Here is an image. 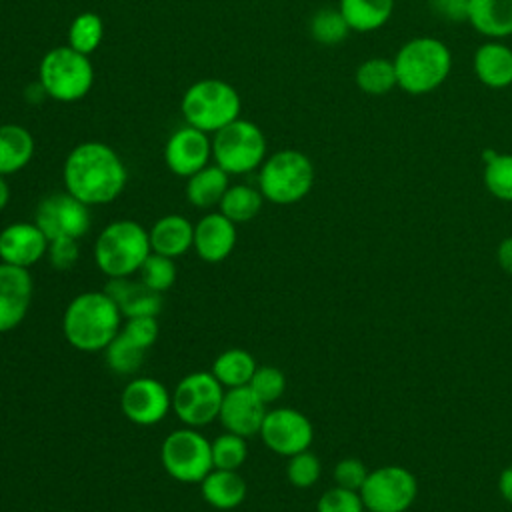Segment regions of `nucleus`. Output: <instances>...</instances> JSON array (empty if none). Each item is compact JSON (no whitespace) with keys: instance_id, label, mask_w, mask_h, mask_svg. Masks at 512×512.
Segmentation results:
<instances>
[{"instance_id":"1","label":"nucleus","mask_w":512,"mask_h":512,"mask_svg":"<svg viewBox=\"0 0 512 512\" xmlns=\"http://www.w3.org/2000/svg\"><path fill=\"white\" fill-rule=\"evenodd\" d=\"M62 180L66 192L88 206L116 200L128 180L122 158L104 142H82L64 160Z\"/></svg>"},{"instance_id":"2","label":"nucleus","mask_w":512,"mask_h":512,"mask_svg":"<svg viewBox=\"0 0 512 512\" xmlns=\"http://www.w3.org/2000/svg\"><path fill=\"white\" fill-rule=\"evenodd\" d=\"M122 312L104 290L74 296L62 316V332L68 344L80 352H104L122 328Z\"/></svg>"},{"instance_id":"3","label":"nucleus","mask_w":512,"mask_h":512,"mask_svg":"<svg viewBox=\"0 0 512 512\" xmlns=\"http://www.w3.org/2000/svg\"><path fill=\"white\" fill-rule=\"evenodd\" d=\"M398 88L424 96L442 86L452 70L450 48L432 36H418L400 46L394 56Z\"/></svg>"},{"instance_id":"4","label":"nucleus","mask_w":512,"mask_h":512,"mask_svg":"<svg viewBox=\"0 0 512 512\" xmlns=\"http://www.w3.org/2000/svg\"><path fill=\"white\" fill-rule=\"evenodd\" d=\"M150 252L148 230L136 220L110 222L94 242V262L108 278L136 274Z\"/></svg>"},{"instance_id":"5","label":"nucleus","mask_w":512,"mask_h":512,"mask_svg":"<svg viewBox=\"0 0 512 512\" xmlns=\"http://www.w3.org/2000/svg\"><path fill=\"white\" fill-rule=\"evenodd\" d=\"M240 96L232 84L220 78L194 82L182 96L180 110L188 126L214 134L240 118Z\"/></svg>"},{"instance_id":"6","label":"nucleus","mask_w":512,"mask_h":512,"mask_svg":"<svg viewBox=\"0 0 512 512\" xmlns=\"http://www.w3.org/2000/svg\"><path fill=\"white\" fill-rule=\"evenodd\" d=\"M314 186V164L300 150H280L268 156L258 172V190L272 204H296Z\"/></svg>"},{"instance_id":"7","label":"nucleus","mask_w":512,"mask_h":512,"mask_svg":"<svg viewBox=\"0 0 512 512\" xmlns=\"http://www.w3.org/2000/svg\"><path fill=\"white\" fill-rule=\"evenodd\" d=\"M42 90L58 102H78L94 84V68L86 54L66 46L44 54L38 68Z\"/></svg>"},{"instance_id":"8","label":"nucleus","mask_w":512,"mask_h":512,"mask_svg":"<svg viewBox=\"0 0 512 512\" xmlns=\"http://www.w3.org/2000/svg\"><path fill=\"white\" fill-rule=\"evenodd\" d=\"M212 158L228 174H248L266 160V136L258 124L236 118L214 132Z\"/></svg>"},{"instance_id":"9","label":"nucleus","mask_w":512,"mask_h":512,"mask_svg":"<svg viewBox=\"0 0 512 512\" xmlns=\"http://www.w3.org/2000/svg\"><path fill=\"white\" fill-rule=\"evenodd\" d=\"M160 460L168 476L184 484H200L214 468L212 444L198 428H178L160 446Z\"/></svg>"},{"instance_id":"10","label":"nucleus","mask_w":512,"mask_h":512,"mask_svg":"<svg viewBox=\"0 0 512 512\" xmlns=\"http://www.w3.org/2000/svg\"><path fill=\"white\" fill-rule=\"evenodd\" d=\"M224 386L212 372H192L184 376L172 392V410L190 428H202L220 414Z\"/></svg>"},{"instance_id":"11","label":"nucleus","mask_w":512,"mask_h":512,"mask_svg":"<svg viewBox=\"0 0 512 512\" xmlns=\"http://www.w3.org/2000/svg\"><path fill=\"white\" fill-rule=\"evenodd\" d=\"M416 496V476L408 468L394 464L370 470L360 488L364 508L372 512H406Z\"/></svg>"},{"instance_id":"12","label":"nucleus","mask_w":512,"mask_h":512,"mask_svg":"<svg viewBox=\"0 0 512 512\" xmlns=\"http://www.w3.org/2000/svg\"><path fill=\"white\" fill-rule=\"evenodd\" d=\"M34 224L46 234L48 242L56 238L80 240L90 228V206L70 192H54L36 206Z\"/></svg>"},{"instance_id":"13","label":"nucleus","mask_w":512,"mask_h":512,"mask_svg":"<svg viewBox=\"0 0 512 512\" xmlns=\"http://www.w3.org/2000/svg\"><path fill=\"white\" fill-rule=\"evenodd\" d=\"M262 442L280 456H294L308 450L314 438V428L308 416L296 408H274L268 410L260 426Z\"/></svg>"},{"instance_id":"14","label":"nucleus","mask_w":512,"mask_h":512,"mask_svg":"<svg viewBox=\"0 0 512 512\" xmlns=\"http://www.w3.org/2000/svg\"><path fill=\"white\" fill-rule=\"evenodd\" d=\"M120 408L132 424L154 426L172 408V394L156 378H134L122 390Z\"/></svg>"},{"instance_id":"15","label":"nucleus","mask_w":512,"mask_h":512,"mask_svg":"<svg viewBox=\"0 0 512 512\" xmlns=\"http://www.w3.org/2000/svg\"><path fill=\"white\" fill-rule=\"evenodd\" d=\"M212 158V140L194 126H182L170 134L164 146V162L176 176L190 178Z\"/></svg>"},{"instance_id":"16","label":"nucleus","mask_w":512,"mask_h":512,"mask_svg":"<svg viewBox=\"0 0 512 512\" xmlns=\"http://www.w3.org/2000/svg\"><path fill=\"white\" fill-rule=\"evenodd\" d=\"M32 292L34 284L28 268L0 262V332L14 330L26 318Z\"/></svg>"},{"instance_id":"17","label":"nucleus","mask_w":512,"mask_h":512,"mask_svg":"<svg viewBox=\"0 0 512 512\" xmlns=\"http://www.w3.org/2000/svg\"><path fill=\"white\" fill-rule=\"evenodd\" d=\"M266 412V404L252 392L250 386H238L224 392L218 420L226 432L248 438L260 434Z\"/></svg>"},{"instance_id":"18","label":"nucleus","mask_w":512,"mask_h":512,"mask_svg":"<svg viewBox=\"0 0 512 512\" xmlns=\"http://www.w3.org/2000/svg\"><path fill=\"white\" fill-rule=\"evenodd\" d=\"M48 252V238L34 222H14L0 232V260L30 268Z\"/></svg>"},{"instance_id":"19","label":"nucleus","mask_w":512,"mask_h":512,"mask_svg":"<svg viewBox=\"0 0 512 512\" xmlns=\"http://www.w3.org/2000/svg\"><path fill=\"white\" fill-rule=\"evenodd\" d=\"M236 246V224L222 212H208L194 224L196 254L210 264L222 262Z\"/></svg>"},{"instance_id":"20","label":"nucleus","mask_w":512,"mask_h":512,"mask_svg":"<svg viewBox=\"0 0 512 512\" xmlns=\"http://www.w3.org/2000/svg\"><path fill=\"white\" fill-rule=\"evenodd\" d=\"M104 292L116 302L124 318L158 316L162 310V294L148 288L142 280H132V276L110 278Z\"/></svg>"},{"instance_id":"21","label":"nucleus","mask_w":512,"mask_h":512,"mask_svg":"<svg viewBox=\"0 0 512 512\" xmlns=\"http://www.w3.org/2000/svg\"><path fill=\"white\" fill-rule=\"evenodd\" d=\"M472 68L480 84L502 90L512 84V48L498 40H488L474 52Z\"/></svg>"},{"instance_id":"22","label":"nucleus","mask_w":512,"mask_h":512,"mask_svg":"<svg viewBox=\"0 0 512 512\" xmlns=\"http://www.w3.org/2000/svg\"><path fill=\"white\" fill-rule=\"evenodd\" d=\"M150 248L156 254L176 258L186 254L194 244V226L180 214L158 218L148 230Z\"/></svg>"},{"instance_id":"23","label":"nucleus","mask_w":512,"mask_h":512,"mask_svg":"<svg viewBox=\"0 0 512 512\" xmlns=\"http://www.w3.org/2000/svg\"><path fill=\"white\" fill-rule=\"evenodd\" d=\"M468 22L490 40L512 36V0H470Z\"/></svg>"},{"instance_id":"24","label":"nucleus","mask_w":512,"mask_h":512,"mask_svg":"<svg viewBox=\"0 0 512 512\" xmlns=\"http://www.w3.org/2000/svg\"><path fill=\"white\" fill-rule=\"evenodd\" d=\"M200 492L212 508L234 510L244 502L248 488L236 470L212 468L200 482Z\"/></svg>"},{"instance_id":"25","label":"nucleus","mask_w":512,"mask_h":512,"mask_svg":"<svg viewBox=\"0 0 512 512\" xmlns=\"http://www.w3.org/2000/svg\"><path fill=\"white\" fill-rule=\"evenodd\" d=\"M34 156V138L20 124H0V174L20 172Z\"/></svg>"},{"instance_id":"26","label":"nucleus","mask_w":512,"mask_h":512,"mask_svg":"<svg viewBox=\"0 0 512 512\" xmlns=\"http://www.w3.org/2000/svg\"><path fill=\"white\" fill-rule=\"evenodd\" d=\"M230 174L224 172L218 164H208L186 182V198L196 208H212L220 204L224 192L230 186Z\"/></svg>"},{"instance_id":"27","label":"nucleus","mask_w":512,"mask_h":512,"mask_svg":"<svg viewBox=\"0 0 512 512\" xmlns=\"http://www.w3.org/2000/svg\"><path fill=\"white\" fill-rule=\"evenodd\" d=\"M338 10L352 32H374L390 20L394 0H340Z\"/></svg>"},{"instance_id":"28","label":"nucleus","mask_w":512,"mask_h":512,"mask_svg":"<svg viewBox=\"0 0 512 512\" xmlns=\"http://www.w3.org/2000/svg\"><path fill=\"white\" fill-rule=\"evenodd\" d=\"M256 368H258L256 360L250 352L242 348H230L216 356L210 372L216 376V380L222 386L238 388V386L250 384Z\"/></svg>"},{"instance_id":"29","label":"nucleus","mask_w":512,"mask_h":512,"mask_svg":"<svg viewBox=\"0 0 512 512\" xmlns=\"http://www.w3.org/2000/svg\"><path fill=\"white\" fill-rule=\"evenodd\" d=\"M354 80H356V86L364 94H368V96H384L392 88L398 86L394 60L378 58V56L376 58H368V60L360 62V66L356 68Z\"/></svg>"},{"instance_id":"30","label":"nucleus","mask_w":512,"mask_h":512,"mask_svg":"<svg viewBox=\"0 0 512 512\" xmlns=\"http://www.w3.org/2000/svg\"><path fill=\"white\" fill-rule=\"evenodd\" d=\"M262 202H264V196L260 190L248 184H234V186H228L218 206L228 220H232L234 224H240V222L252 220L260 212Z\"/></svg>"},{"instance_id":"31","label":"nucleus","mask_w":512,"mask_h":512,"mask_svg":"<svg viewBox=\"0 0 512 512\" xmlns=\"http://www.w3.org/2000/svg\"><path fill=\"white\" fill-rule=\"evenodd\" d=\"M104 38V22L96 12L78 14L68 30V46L90 56Z\"/></svg>"},{"instance_id":"32","label":"nucleus","mask_w":512,"mask_h":512,"mask_svg":"<svg viewBox=\"0 0 512 512\" xmlns=\"http://www.w3.org/2000/svg\"><path fill=\"white\" fill-rule=\"evenodd\" d=\"M350 26L338 8H320L310 18V34L318 44L334 46L346 40Z\"/></svg>"},{"instance_id":"33","label":"nucleus","mask_w":512,"mask_h":512,"mask_svg":"<svg viewBox=\"0 0 512 512\" xmlns=\"http://www.w3.org/2000/svg\"><path fill=\"white\" fill-rule=\"evenodd\" d=\"M146 352L148 350L136 346L122 332H118V336L104 348V358L112 372L134 374L142 366Z\"/></svg>"},{"instance_id":"34","label":"nucleus","mask_w":512,"mask_h":512,"mask_svg":"<svg viewBox=\"0 0 512 512\" xmlns=\"http://www.w3.org/2000/svg\"><path fill=\"white\" fill-rule=\"evenodd\" d=\"M484 186L494 198L512 202V154L496 152L484 160Z\"/></svg>"},{"instance_id":"35","label":"nucleus","mask_w":512,"mask_h":512,"mask_svg":"<svg viewBox=\"0 0 512 512\" xmlns=\"http://www.w3.org/2000/svg\"><path fill=\"white\" fill-rule=\"evenodd\" d=\"M212 444V464L220 470H238L246 456H248V444L244 436L224 432L220 434Z\"/></svg>"},{"instance_id":"36","label":"nucleus","mask_w":512,"mask_h":512,"mask_svg":"<svg viewBox=\"0 0 512 512\" xmlns=\"http://www.w3.org/2000/svg\"><path fill=\"white\" fill-rule=\"evenodd\" d=\"M138 276L140 280L156 290V292H166L168 288L174 286L176 282V266H174V258H168V256H162V254H156V252H150L148 258L144 260V264L140 266L138 270Z\"/></svg>"},{"instance_id":"37","label":"nucleus","mask_w":512,"mask_h":512,"mask_svg":"<svg viewBox=\"0 0 512 512\" xmlns=\"http://www.w3.org/2000/svg\"><path fill=\"white\" fill-rule=\"evenodd\" d=\"M320 472H322V464L318 456L310 450H302L288 458L286 476H288V482L296 488H310L312 484L318 482Z\"/></svg>"},{"instance_id":"38","label":"nucleus","mask_w":512,"mask_h":512,"mask_svg":"<svg viewBox=\"0 0 512 512\" xmlns=\"http://www.w3.org/2000/svg\"><path fill=\"white\" fill-rule=\"evenodd\" d=\"M248 386L264 404H270L284 394L286 376L276 366H258Z\"/></svg>"},{"instance_id":"39","label":"nucleus","mask_w":512,"mask_h":512,"mask_svg":"<svg viewBox=\"0 0 512 512\" xmlns=\"http://www.w3.org/2000/svg\"><path fill=\"white\" fill-rule=\"evenodd\" d=\"M316 512H364V502L360 492L334 486L318 498Z\"/></svg>"},{"instance_id":"40","label":"nucleus","mask_w":512,"mask_h":512,"mask_svg":"<svg viewBox=\"0 0 512 512\" xmlns=\"http://www.w3.org/2000/svg\"><path fill=\"white\" fill-rule=\"evenodd\" d=\"M120 332L134 342L136 346L148 350L158 338V320L156 316H136V318H126L122 324Z\"/></svg>"},{"instance_id":"41","label":"nucleus","mask_w":512,"mask_h":512,"mask_svg":"<svg viewBox=\"0 0 512 512\" xmlns=\"http://www.w3.org/2000/svg\"><path fill=\"white\" fill-rule=\"evenodd\" d=\"M332 476H334L336 486L360 492V488L368 476V468L358 458H344L334 466Z\"/></svg>"},{"instance_id":"42","label":"nucleus","mask_w":512,"mask_h":512,"mask_svg":"<svg viewBox=\"0 0 512 512\" xmlns=\"http://www.w3.org/2000/svg\"><path fill=\"white\" fill-rule=\"evenodd\" d=\"M50 264L56 270H70L78 258H80V248L78 240L74 238H56L48 242V252H46Z\"/></svg>"},{"instance_id":"43","label":"nucleus","mask_w":512,"mask_h":512,"mask_svg":"<svg viewBox=\"0 0 512 512\" xmlns=\"http://www.w3.org/2000/svg\"><path fill=\"white\" fill-rule=\"evenodd\" d=\"M430 8L448 22H468L470 0H428Z\"/></svg>"},{"instance_id":"44","label":"nucleus","mask_w":512,"mask_h":512,"mask_svg":"<svg viewBox=\"0 0 512 512\" xmlns=\"http://www.w3.org/2000/svg\"><path fill=\"white\" fill-rule=\"evenodd\" d=\"M496 258L500 268L512 276V236L504 238L496 248Z\"/></svg>"},{"instance_id":"45","label":"nucleus","mask_w":512,"mask_h":512,"mask_svg":"<svg viewBox=\"0 0 512 512\" xmlns=\"http://www.w3.org/2000/svg\"><path fill=\"white\" fill-rule=\"evenodd\" d=\"M498 492H500V496L512 506V466H506V468L500 472V478H498Z\"/></svg>"},{"instance_id":"46","label":"nucleus","mask_w":512,"mask_h":512,"mask_svg":"<svg viewBox=\"0 0 512 512\" xmlns=\"http://www.w3.org/2000/svg\"><path fill=\"white\" fill-rule=\"evenodd\" d=\"M8 200H10V186H8L6 178L0 174V210L6 208Z\"/></svg>"},{"instance_id":"47","label":"nucleus","mask_w":512,"mask_h":512,"mask_svg":"<svg viewBox=\"0 0 512 512\" xmlns=\"http://www.w3.org/2000/svg\"><path fill=\"white\" fill-rule=\"evenodd\" d=\"M364 512H372V510H366V508H364Z\"/></svg>"}]
</instances>
